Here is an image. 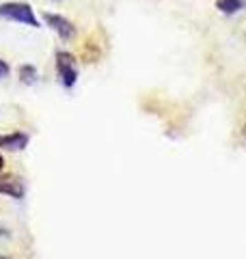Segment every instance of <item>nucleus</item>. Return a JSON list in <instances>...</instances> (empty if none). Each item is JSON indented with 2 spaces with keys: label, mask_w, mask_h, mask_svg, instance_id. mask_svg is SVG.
Segmentation results:
<instances>
[{
  "label": "nucleus",
  "mask_w": 246,
  "mask_h": 259,
  "mask_svg": "<svg viewBox=\"0 0 246 259\" xmlns=\"http://www.w3.org/2000/svg\"><path fill=\"white\" fill-rule=\"evenodd\" d=\"M216 9L225 15H235L244 9V0H216Z\"/></svg>",
  "instance_id": "nucleus-6"
},
{
  "label": "nucleus",
  "mask_w": 246,
  "mask_h": 259,
  "mask_svg": "<svg viewBox=\"0 0 246 259\" xmlns=\"http://www.w3.org/2000/svg\"><path fill=\"white\" fill-rule=\"evenodd\" d=\"M37 78H39V71L35 65H20V80H22V84H35L37 82Z\"/></svg>",
  "instance_id": "nucleus-7"
},
{
  "label": "nucleus",
  "mask_w": 246,
  "mask_h": 259,
  "mask_svg": "<svg viewBox=\"0 0 246 259\" xmlns=\"http://www.w3.org/2000/svg\"><path fill=\"white\" fill-rule=\"evenodd\" d=\"M44 20L46 24L50 26L56 35H59L63 41H69V39L76 37V26L65 18V15H59V13H44Z\"/></svg>",
  "instance_id": "nucleus-3"
},
{
  "label": "nucleus",
  "mask_w": 246,
  "mask_h": 259,
  "mask_svg": "<svg viewBox=\"0 0 246 259\" xmlns=\"http://www.w3.org/2000/svg\"><path fill=\"white\" fill-rule=\"evenodd\" d=\"M0 18L11 20V22H20L24 26H30V28H39V20L35 15V9H32L28 3H18V0L0 3Z\"/></svg>",
  "instance_id": "nucleus-1"
},
{
  "label": "nucleus",
  "mask_w": 246,
  "mask_h": 259,
  "mask_svg": "<svg viewBox=\"0 0 246 259\" xmlns=\"http://www.w3.org/2000/svg\"><path fill=\"white\" fill-rule=\"evenodd\" d=\"M9 63H7L5 59H0V82H3L5 78H9Z\"/></svg>",
  "instance_id": "nucleus-8"
},
{
  "label": "nucleus",
  "mask_w": 246,
  "mask_h": 259,
  "mask_svg": "<svg viewBox=\"0 0 246 259\" xmlns=\"http://www.w3.org/2000/svg\"><path fill=\"white\" fill-rule=\"evenodd\" d=\"M0 259H11V257H7V255H0Z\"/></svg>",
  "instance_id": "nucleus-10"
},
{
  "label": "nucleus",
  "mask_w": 246,
  "mask_h": 259,
  "mask_svg": "<svg viewBox=\"0 0 246 259\" xmlns=\"http://www.w3.org/2000/svg\"><path fill=\"white\" fill-rule=\"evenodd\" d=\"M5 168V158H3V153H0V171Z\"/></svg>",
  "instance_id": "nucleus-9"
},
{
  "label": "nucleus",
  "mask_w": 246,
  "mask_h": 259,
  "mask_svg": "<svg viewBox=\"0 0 246 259\" xmlns=\"http://www.w3.org/2000/svg\"><path fill=\"white\" fill-rule=\"evenodd\" d=\"M28 145V134L26 132H11V134H0V149L9 151H22Z\"/></svg>",
  "instance_id": "nucleus-5"
},
{
  "label": "nucleus",
  "mask_w": 246,
  "mask_h": 259,
  "mask_svg": "<svg viewBox=\"0 0 246 259\" xmlns=\"http://www.w3.org/2000/svg\"><path fill=\"white\" fill-rule=\"evenodd\" d=\"M52 3H59V0H52Z\"/></svg>",
  "instance_id": "nucleus-12"
},
{
  "label": "nucleus",
  "mask_w": 246,
  "mask_h": 259,
  "mask_svg": "<svg viewBox=\"0 0 246 259\" xmlns=\"http://www.w3.org/2000/svg\"><path fill=\"white\" fill-rule=\"evenodd\" d=\"M244 136H246V125H244Z\"/></svg>",
  "instance_id": "nucleus-11"
},
{
  "label": "nucleus",
  "mask_w": 246,
  "mask_h": 259,
  "mask_svg": "<svg viewBox=\"0 0 246 259\" xmlns=\"http://www.w3.org/2000/svg\"><path fill=\"white\" fill-rule=\"evenodd\" d=\"M56 71H59L61 84L65 89H73L78 82V65H76V56L71 52H56Z\"/></svg>",
  "instance_id": "nucleus-2"
},
{
  "label": "nucleus",
  "mask_w": 246,
  "mask_h": 259,
  "mask_svg": "<svg viewBox=\"0 0 246 259\" xmlns=\"http://www.w3.org/2000/svg\"><path fill=\"white\" fill-rule=\"evenodd\" d=\"M0 194H7V197L20 201L26 194V186L15 175H0Z\"/></svg>",
  "instance_id": "nucleus-4"
}]
</instances>
